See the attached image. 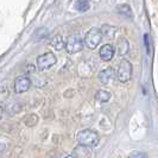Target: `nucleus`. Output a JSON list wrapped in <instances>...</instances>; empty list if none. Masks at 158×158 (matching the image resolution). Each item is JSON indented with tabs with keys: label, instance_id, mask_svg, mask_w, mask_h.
Instances as JSON below:
<instances>
[{
	"label": "nucleus",
	"instance_id": "1",
	"mask_svg": "<svg viewBox=\"0 0 158 158\" xmlns=\"http://www.w3.org/2000/svg\"><path fill=\"white\" fill-rule=\"evenodd\" d=\"M76 139H77L79 145L86 146V148H89V149H93L95 146H98V144L100 142L99 135L95 132L94 130H90V128L81 130L77 133Z\"/></svg>",
	"mask_w": 158,
	"mask_h": 158
},
{
	"label": "nucleus",
	"instance_id": "2",
	"mask_svg": "<svg viewBox=\"0 0 158 158\" xmlns=\"http://www.w3.org/2000/svg\"><path fill=\"white\" fill-rule=\"evenodd\" d=\"M132 70H133V68H132L131 62L127 60H121L118 67V70L115 73V76L119 80V82H121V83L128 82L132 77Z\"/></svg>",
	"mask_w": 158,
	"mask_h": 158
},
{
	"label": "nucleus",
	"instance_id": "3",
	"mask_svg": "<svg viewBox=\"0 0 158 158\" xmlns=\"http://www.w3.org/2000/svg\"><path fill=\"white\" fill-rule=\"evenodd\" d=\"M101 40H102L101 30L98 29V27H92V29L88 30L87 33L85 35L83 43H85V45H87V48H89V49H95V48H98V45L101 43Z\"/></svg>",
	"mask_w": 158,
	"mask_h": 158
},
{
	"label": "nucleus",
	"instance_id": "4",
	"mask_svg": "<svg viewBox=\"0 0 158 158\" xmlns=\"http://www.w3.org/2000/svg\"><path fill=\"white\" fill-rule=\"evenodd\" d=\"M83 44H85L83 38L80 35H71L64 42V48L68 51V54L73 55V54L80 52L83 49Z\"/></svg>",
	"mask_w": 158,
	"mask_h": 158
},
{
	"label": "nucleus",
	"instance_id": "5",
	"mask_svg": "<svg viewBox=\"0 0 158 158\" xmlns=\"http://www.w3.org/2000/svg\"><path fill=\"white\" fill-rule=\"evenodd\" d=\"M56 62H57V58L52 52H45L37 57V68L40 71L49 70L55 65Z\"/></svg>",
	"mask_w": 158,
	"mask_h": 158
},
{
	"label": "nucleus",
	"instance_id": "6",
	"mask_svg": "<svg viewBox=\"0 0 158 158\" xmlns=\"http://www.w3.org/2000/svg\"><path fill=\"white\" fill-rule=\"evenodd\" d=\"M31 83V79L29 76H18L15 81V92L17 94H22L30 89Z\"/></svg>",
	"mask_w": 158,
	"mask_h": 158
},
{
	"label": "nucleus",
	"instance_id": "7",
	"mask_svg": "<svg viewBox=\"0 0 158 158\" xmlns=\"http://www.w3.org/2000/svg\"><path fill=\"white\" fill-rule=\"evenodd\" d=\"M114 76H115V71H114L113 68L110 67V68H106V69L100 71V74L98 75V79L100 81V83L107 86V85H110L112 81L114 80Z\"/></svg>",
	"mask_w": 158,
	"mask_h": 158
},
{
	"label": "nucleus",
	"instance_id": "8",
	"mask_svg": "<svg viewBox=\"0 0 158 158\" xmlns=\"http://www.w3.org/2000/svg\"><path fill=\"white\" fill-rule=\"evenodd\" d=\"M100 57L101 60L105 61V62H108L111 61L112 58L114 57V54H115V49L112 44H105L102 45V48L100 49Z\"/></svg>",
	"mask_w": 158,
	"mask_h": 158
},
{
	"label": "nucleus",
	"instance_id": "9",
	"mask_svg": "<svg viewBox=\"0 0 158 158\" xmlns=\"http://www.w3.org/2000/svg\"><path fill=\"white\" fill-rule=\"evenodd\" d=\"M110 99H111V93L110 92H107V90H105V89H100V90H98L96 92V94H95V100L96 101H99V102H108L110 101Z\"/></svg>",
	"mask_w": 158,
	"mask_h": 158
},
{
	"label": "nucleus",
	"instance_id": "10",
	"mask_svg": "<svg viewBox=\"0 0 158 158\" xmlns=\"http://www.w3.org/2000/svg\"><path fill=\"white\" fill-rule=\"evenodd\" d=\"M90 7V4L88 0H76L74 4V8L79 12H87Z\"/></svg>",
	"mask_w": 158,
	"mask_h": 158
},
{
	"label": "nucleus",
	"instance_id": "11",
	"mask_svg": "<svg viewBox=\"0 0 158 158\" xmlns=\"http://www.w3.org/2000/svg\"><path fill=\"white\" fill-rule=\"evenodd\" d=\"M50 44H51V47L54 48L55 50H62V49H64V40L63 37L61 36V35H57V36H55L52 40H51V42H50Z\"/></svg>",
	"mask_w": 158,
	"mask_h": 158
},
{
	"label": "nucleus",
	"instance_id": "12",
	"mask_svg": "<svg viewBox=\"0 0 158 158\" xmlns=\"http://www.w3.org/2000/svg\"><path fill=\"white\" fill-rule=\"evenodd\" d=\"M128 49H130V45H128V42H127L125 38H121L119 40V48H118V52L119 56H125L128 52Z\"/></svg>",
	"mask_w": 158,
	"mask_h": 158
},
{
	"label": "nucleus",
	"instance_id": "13",
	"mask_svg": "<svg viewBox=\"0 0 158 158\" xmlns=\"http://www.w3.org/2000/svg\"><path fill=\"white\" fill-rule=\"evenodd\" d=\"M117 11H118V13L127 17V18H132V10L128 5H119L117 7Z\"/></svg>",
	"mask_w": 158,
	"mask_h": 158
},
{
	"label": "nucleus",
	"instance_id": "14",
	"mask_svg": "<svg viewBox=\"0 0 158 158\" xmlns=\"http://www.w3.org/2000/svg\"><path fill=\"white\" fill-rule=\"evenodd\" d=\"M100 30H101L102 36H105L106 38H112L114 36V33H115V27L110 26V25H103L102 29H100Z\"/></svg>",
	"mask_w": 158,
	"mask_h": 158
},
{
	"label": "nucleus",
	"instance_id": "15",
	"mask_svg": "<svg viewBox=\"0 0 158 158\" xmlns=\"http://www.w3.org/2000/svg\"><path fill=\"white\" fill-rule=\"evenodd\" d=\"M130 157L132 158H140V157H148L146 153H143V152H135V153H131Z\"/></svg>",
	"mask_w": 158,
	"mask_h": 158
},
{
	"label": "nucleus",
	"instance_id": "16",
	"mask_svg": "<svg viewBox=\"0 0 158 158\" xmlns=\"http://www.w3.org/2000/svg\"><path fill=\"white\" fill-rule=\"evenodd\" d=\"M2 114H4V108L0 106V119L2 118Z\"/></svg>",
	"mask_w": 158,
	"mask_h": 158
}]
</instances>
